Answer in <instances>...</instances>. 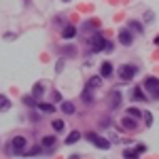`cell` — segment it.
Instances as JSON below:
<instances>
[{
    "instance_id": "83f0119b",
    "label": "cell",
    "mask_w": 159,
    "mask_h": 159,
    "mask_svg": "<svg viewBox=\"0 0 159 159\" xmlns=\"http://www.w3.org/2000/svg\"><path fill=\"white\" fill-rule=\"evenodd\" d=\"M155 45H157V47H159V34H157V36H155Z\"/></svg>"
},
{
    "instance_id": "5b68a950",
    "label": "cell",
    "mask_w": 159,
    "mask_h": 159,
    "mask_svg": "<svg viewBox=\"0 0 159 159\" xmlns=\"http://www.w3.org/2000/svg\"><path fill=\"white\" fill-rule=\"evenodd\" d=\"M89 47H91V51H104L106 40H104L102 34H93V36L89 38Z\"/></svg>"
},
{
    "instance_id": "3957f363",
    "label": "cell",
    "mask_w": 159,
    "mask_h": 159,
    "mask_svg": "<svg viewBox=\"0 0 159 159\" xmlns=\"http://www.w3.org/2000/svg\"><path fill=\"white\" fill-rule=\"evenodd\" d=\"M11 153H15V155L25 153V138L24 136H15L11 140Z\"/></svg>"
},
{
    "instance_id": "e0dca14e",
    "label": "cell",
    "mask_w": 159,
    "mask_h": 159,
    "mask_svg": "<svg viewBox=\"0 0 159 159\" xmlns=\"http://www.w3.org/2000/svg\"><path fill=\"white\" fill-rule=\"evenodd\" d=\"M43 147H45V148L55 147V138H53V136H47V138H43Z\"/></svg>"
},
{
    "instance_id": "9a60e30c",
    "label": "cell",
    "mask_w": 159,
    "mask_h": 159,
    "mask_svg": "<svg viewBox=\"0 0 159 159\" xmlns=\"http://www.w3.org/2000/svg\"><path fill=\"white\" fill-rule=\"evenodd\" d=\"M38 110H43V112H55V106L53 104H45V102H38Z\"/></svg>"
},
{
    "instance_id": "4316f807",
    "label": "cell",
    "mask_w": 159,
    "mask_h": 159,
    "mask_svg": "<svg viewBox=\"0 0 159 159\" xmlns=\"http://www.w3.org/2000/svg\"><path fill=\"white\" fill-rule=\"evenodd\" d=\"M104 51H108V53H110V51H112V45H110L108 40H106V47H104Z\"/></svg>"
},
{
    "instance_id": "6da1fadb",
    "label": "cell",
    "mask_w": 159,
    "mask_h": 159,
    "mask_svg": "<svg viewBox=\"0 0 159 159\" xmlns=\"http://www.w3.org/2000/svg\"><path fill=\"white\" fill-rule=\"evenodd\" d=\"M136 76V66H129V64H123L121 68H119V79H121L123 83H129L132 79Z\"/></svg>"
},
{
    "instance_id": "8fae6325",
    "label": "cell",
    "mask_w": 159,
    "mask_h": 159,
    "mask_svg": "<svg viewBox=\"0 0 159 159\" xmlns=\"http://www.w3.org/2000/svg\"><path fill=\"white\" fill-rule=\"evenodd\" d=\"M61 36L66 38V40L74 38V36H76V28H74V25H66V28L61 30Z\"/></svg>"
},
{
    "instance_id": "9c48e42d",
    "label": "cell",
    "mask_w": 159,
    "mask_h": 159,
    "mask_svg": "<svg viewBox=\"0 0 159 159\" xmlns=\"http://www.w3.org/2000/svg\"><path fill=\"white\" fill-rule=\"evenodd\" d=\"M110 74H112V64H110V61H104L102 68H100V76H102V79H108Z\"/></svg>"
},
{
    "instance_id": "484cf974",
    "label": "cell",
    "mask_w": 159,
    "mask_h": 159,
    "mask_svg": "<svg viewBox=\"0 0 159 159\" xmlns=\"http://www.w3.org/2000/svg\"><path fill=\"white\" fill-rule=\"evenodd\" d=\"M53 100H57V102H61V93H60V91H55V93H53Z\"/></svg>"
},
{
    "instance_id": "8992f818",
    "label": "cell",
    "mask_w": 159,
    "mask_h": 159,
    "mask_svg": "<svg viewBox=\"0 0 159 159\" xmlns=\"http://www.w3.org/2000/svg\"><path fill=\"white\" fill-rule=\"evenodd\" d=\"M119 106H121V93H119V91H112V93L108 96V108L117 110Z\"/></svg>"
},
{
    "instance_id": "603a6c76",
    "label": "cell",
    "mask_w": 159,
    "mask_h": 159,
    "mask_svg": "<svg viewBox=\"0 0 159 159\" xmlns=\"http://www.w3.org/2000/svg\"><path fill=\"white\" fill-rule=\"evenodd\" d=\"M144 125H147V127L153 125V115H151V112H144Z\"/></svg>"
},
{
    "instance_id": "d4e9b609",
    "label": "cell",
    "mask_w": 159,
    "mask_h": 159,
    "mask_svg": "<svg viewBox=\"0 0 159 159\" xmlns=\"http://www.w3.org/2000/svg\"><path fill=\"white\" fill-rule=\"evenodd\" d=\"M83 100H85L87 104H89V102H93V98L89 96V89H85V91H83Z\"/></svg>"
},
{
    "instance_id": "7c38bea8",
    "label": "cell",
    "mask_w": 159,
    "mask_h": 159,
    "mask_svg": "<svg viewBox=\"0 0 159 159\" xmlns=\"http://www.w3.org/2000/svg\"><path fill=\"white\" fill-rule=\"evenodd\" d=\"M43 93H45V85H43V83H36V85L32 87V96H34V98H40Z\"/></svg>"
},
{
    "instance_id": "4fadbf2b",
    "label": "cell",
    "mask_w": 159,
    "mask_h": 159,
    "mask_svg": "<svg viewBox=\"0 0 159 159\" xmlns=\"http://www.w3.org/2000/svg\"><path fill=\"white\" fill-rule=\"evenodd\" d=\"M61 112H66V115H74V104H72V102H61Z\"/></svg>"
},
{
    "instance_id": "30bf717a",
    "label": "cell",
    "mask_w": 159,
    "mask_h": 159,
    "mask_svg": "<svg viewBox=\"0 0 159 159\" xmlns=\"http://www.w3.org/2000/svg\"><path fill=\"white\" fill-rule=\"evenodd\" d=\"M121 127L123 129H136V121H134V117H123L121 119Z\"/></svg>"
},
{
    "instance_id": "d6986e66",
    "label": "cell",
    "mask_w": 159,
    "mask_h": 159,
    "mask_svg": "<svg viewBox=\"0 0 159 159\" xmlns=\"http://www.w3.org/2000/svg\"><path fill=\"white\" fill-rule=\"evenodd\" d=\"M53 129H55L57 134L64 132V121H61V119H55V121H53Z\"/></svg>"
},
{
    "instance_id": "5bb4252c",
    "label": "cell",
    "mask_w": 159,
    "mask_h": 159,
    "mask_svg": "<svg viewBox=\"0 0 159 159\" xmlns=\"http://www.w3.org/2000/svg\"><path fill=\"white\" fill-rule=\"evenodd\" d=\"M132 100H134V102H140V100H147V96H142V89L136 87L134 91H132Z\"/></svg>"
},
{
    "instance_id": "7a4b0ae2",
    "label": "cell",
    "mask_w": 159,
    "mask_h": 159,
    "mask_svg": "<svg viewBox=\"0 0 159 159\" xmlns=\"http://www.w3.org/2000/svg\"><path fill=\"white\" fill-rule=\"evenodd\" d=\"M87 140H89V142H93V144H96L98 148H102V151H108V148H110L108 140H106V138H102V136H98L96 132H89V134H87Z\"/></svg>"
},
{
    "instance_id": "44dd1931",
    "label": "cell",
    "mask_w": 159,
    "mask_h": 159,
    "mask_svg": "<svg viewBox=\"0 0 159 159\" xmlns=\"http://www.w3.org/2000/svg\"><path fill=\"white\" fill-rule=\"evenodd\" d=\"M127 115H129V117H134V119H138V117H142V112H140L138 108H127Z\"/></svg>"
},
{
    "instance_id": "cb8c5ba5",
    "label": "cell",
    "mask_w": 159,
    "mask_h": 159,
    "mask_svg": "<svg viewBox=\"0 0 159 159\" xmlns=\"http://www.w3.org/2000/svg\"><path fill=\"white\" fill-rule=\"evenodd\" d=\"M129 28H134L136 32H142V30H144V28H142V25L138 24V21H129Z\"/></svg>"
},
{
    "instance_id": "52a82bcc",
    "label": "cell",
    "mask_w": 159,
    "mask_h": 159,
    "mask_svg": "<svg viewBox=\"0 0 159 159\" xmlns=\"http://www.w3.org/2000/svg\"><path fill=\"white\" fill-rule=\"evenodd\" d=\"M144 151H147L144 144H136V148H125V151H123V157H138V155L144 153Z\"/></svg>"
},
{
    "instance_id": "2e32d148",
    "label": "cell",
    "mask_w": 159,
    "mask_h": 159,
    "mask_svg": "<svg viewBox=\"0 0 159 159\" xmlns=\"http://www.w3.org/2000/svg\"><path fill=\"white\" fill-rule=\"evenodd\" d=\"M7 108H11V100L7 96H0V110H7Z\"/></svg>"
},
{
    "instance_id": "ffe728a7",
    "label": "cell",
    "mask_w": 159,
    "mask_h": 159,
    "mask_svg": "<svg viewBox=\"0 0 159 159\" xmlns=\"http://www.w3.org/2000/svg\"><path fill=\"white\" fill-rule=\"evenodd\" d=\"M100 79H102V76H91V79H89V87H93V89L100 87V83H102Z\"/></svg>"
},
{
    "instance_id": "f1b7e54d",
    "label": "cell",
    "mask_w": 159,
    "mask_h": 159,
    "mask_svg": "<svg viewBox=\"0 0 159 159\" xmlns=\"http://www.w3.org/2000/svg\"><path fill=\"white\" fill-rule=\"evenodd\" d=\"M64 2H70V0H64Z\"/></svg>"
},
{
    "instance_id": "ba28073f",
    "label": "cell",
    "mask_w": 159,
    "mask_h": 159,
    "mask_svg": "<svg viewBox=\"0 0 159 159\" xmlns=\"http://www.w3.org/2000/svg\"><path fill=\"white\" fill-rule=\"evenodd\" d=\"M119 43L125 45V47H129V45H132V34H129L127 30H121V32H119Z\"/></svg>"
},
{
    "instance_id": "ac0fdd59",
    "label": "cell",
    "mask_w": 159,
    "mask_h": 159,
    "mask_svg": "<svg viewBox=\"0 0 159 159\" xmlns=\"http://www.w3.org/2000/svg\"><path fill=\"white\" fill-rule=\"evenodd\" d=\"M79 138H81V134H79V132H72V134H68V138H66V144H74Z\"/></svg>"
},
{
    "instance_id": "277c9868",
    "label": "cell",
    "mask_w": 159,
    "mask_h": 159,
    "mask_svg": "<svg viewBox=\"0 0 159 159\" xmlns=\"http://www.w3.org/2000/svg\"><path fill=\"white\" fill-rule=\"evenodd\" d=\"M144 89H147L151 96L159 98V79H155V76H148L147 81H144Z\"/></svg>"
},
{
    "instance_id": "7402d4cb",
    "label": "cell",
    "mask_w": 159,
    "mask_h": 159,
    "mask_svg": "<svg viewBox=\"0 0 159 159\" xmlns=\"http://www.w3.org/2000/svg\"><path fill=\"white\" fill-rule=\"evenodd\" d=\"M24 104H28V106H38L36 100H34V96H28V98H24Z\"/></svg>"
}]
</instances>
